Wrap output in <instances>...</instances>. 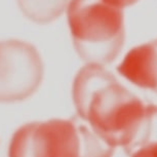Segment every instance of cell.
<instances>
[{
	"label": "cell",
	"mask_w": 157,
	"mask_h": 157,
	"mask_svg": "<svg viewBox=\"0 0 157 157\" xmlns=\"http://www.w3.org/2000/svg\"><path fill=\"white\" fill-rule=\"evenodd\" d=\"M72 94L79 116L115 148L125 149L130 144L148 106L98 64L79 71Z\"/></svg>",
	"instance_id": "cell-1"
},
{
	"label": "cell",
	"mask_w": 157,
	"mask_h": 157,
	"mask_svg": "<svg viewBox=\"0 0 157 157\" xmlns=\"http://www.w3.org/2000/svg\"><path fill=\"white\" fill-rule=\"evenodd\" d=\"M123 6L118 0H71L68 24L78 55L90 64L115 60L124 42Z\"/></svg>",
	"instance_id": "cell-2"
},
{
	"label": "cell",
	"mask_w": 157,
	"mask_h": 157,
	"mask_svg": "<svg viewBox=\"0 0 157 157\" xmlns=\"http://www.w3.org/2000/svg\"><path fill=\"white\" fill-rule=\"evenodd\" d=\"M10 157H81L79 125L68 119L28 123L14 132Z\"/></svg>",
	"instance_id": "cell-3"
},
{
	"label": "cell",
	"mask_w": 157,
	"mask_h": 157,
	"mask_svg": "<svg viewBox=\"0 0 157 157\" xmlns=\"http://www.w3.org/2000/svg\"><path fill=\"white\" fill-rule=\"evenodd\" d=\"M43 63L32 44L22 40L0 41V103L26 100L40 86Z\"/></svg>",
	"instance_id": "cell-4"
},
{
	"label": "cell",
	"mask_w": 157,
	"mask_h": 157,
	"mask_svg": "<svg viewBox=\"0 0 157 157\" xmlns=\"http://www.w3.org/2000/svg\"><path fill=\"white\" fill-rule=\"evenodd\" d=\"M117 71L132 84L157 94V39L129 50Z\"/></svg>",
	"instance_id": "cell-5"
},
{
	"label": "cell",
	"mask_w": 157,
	"mask_h": 157,
	"mask_svg": "<svg viewBox=\"0 0 157 157\" xmlns=\"http://www.w3.org/2000/svg\"><path fill=\"white\" fill-rule=\"evenodd\" d=\"M69 0H17L20 10L38 24H46L58 19L63 13Z\"/></svg>",
	"instance_id": "cell-6"
},
{
	"label": "cell",
	"mask_w": 157,
	"mask_h": 157,
	"mask_svg": "<svg viewBox=\"0 0 157 157\" xmlns=\"http://www.w3.org/2000/svg\"><path fill=\"white\" fill-rule=\"evenodd\" d=\"M81 157H113L115 147L111 146L90 127L79 125Z\"/></svg>",
	"instance_id": "cell-7"
},
{
	"label": "cell",
	"mask_w": 157,
	"mask_h": 157,
	"mask_svg": "<svg viewBox=\"0 0 157 157\" xmlns=\"http://www.w3.org/2000/svg\"><path fill=\"white\" fill-rule=\"evenodd\" d=\"M130 157H157V144L142 148L130 155Z\"/></svg>",
	"instance_id": "cell-8"
},
{
	"label": "cell",
	"mask_w": 157,
	"mask_h": 157,
	"mask_svg": "<svg viewBox=\"0 0 157 157\" xmlns=\"http://www.w3.org/2000/svg\"><path fill=\"white\" fill-rule=\"evenodd\" d=\"M118 1H119V3L122 5L123 7H126V6H129V5L135 4L139 0H118Z\"/></svg>",
	"instance_id": "cell-9"
}]
</instances>
